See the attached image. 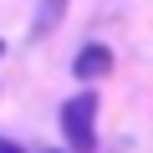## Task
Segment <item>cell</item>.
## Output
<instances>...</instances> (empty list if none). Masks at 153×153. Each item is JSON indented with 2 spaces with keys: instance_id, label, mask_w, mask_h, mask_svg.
Wrapping results in <instances>:
<instances>
[{
  "instance_id": "cell-1",
  "label": "cell",
  "mask_w": 153,
  "mask_h": 153,
  "mask_svg": "<svg viewBox=\"0 0 153 153\" xmlns=\"http://www.w3.org/2000/svg\"><path fill=\"white\" fill-rule=\"evenodd\" d=\"M61 133L71 153H97V92H76L61 102Z\"/></svg>"
},
{
  "instance_id": "cell-2",
  "label": "cell",
  "mask_w": 153,
  "mask_h": 153,
  "mask_svg": "<svg viewBox=\"0 0 153 153\" xmlns=\"http://www.w3.org/2000/svg\"><path fill=\"white\" fill-rule=\"evenodd\" d=\"M71 71H76V76H82V82H102V76L112 71V51H107L102 41H87L82 51H76V56H71Z\"/></svg>"
},
{
  "instance_id": "cell-3",
  "label": "cell",
  "mask_w": 153,
  "mask_h": 153,
  "mask_svg": "<svg viewBox=\"0 0 153 153\" xmlns=\"http://www.w3.org/2000/svg\"><path fill=\"white\" fill-rule=\"evenodd\" d=\"M61 16H66V0H41V5H36V21H31V36H36V41L51 36V31L61 26Z\"/></svg>"
},
{
  "instance_id": "cell-4",
  "label": "cell",
  "mask_w": 153,
  "mask_h": 153,
  "mask_svg": "<svg viewBox=\"0 0 153 153\" xmlns=\"http://www.w3.org/2000/svg\"><path fill=\"white\" fill-rule=\"evenodd\" d=\"M0 153H21V148H16V143H10V138H0Z\"/></svg>"
}]
</instances>
